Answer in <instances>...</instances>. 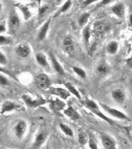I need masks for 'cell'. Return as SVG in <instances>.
<instances>
[{
	"instance_id": "obj_1",
	"label": "cell",
	"mask_w": 132,
	"mask_h": 149,
	"mask_svg": "<svg viewBox=\"0 0 132 149\" xmlns=\"http://www.w3.org/2000/svg\"><path fill=\"white\" fill-rule=\"evenodd\" d=\"M7 26L8 32L11 35L15 34L21 26V19L15 9L10 12L7 22Z\"/></svg>"
},
{
	"instance_id": "obj_2",
	"label": "cell",
	"mask_w": 132,
	"mask_h": 149,
	"mask_svg": "<svg viewBox=\"0 0 132 149\" xmlns=\"http://www.w3.org/2000/svg\"><path fill=\"white\" fill-rule=\"evenodd\" d=\"M83 103L91 112H92L94 113H95L98 117L101 118V119H103L104 120H105L108 123L110 124L113 125V121L112 120H110V118H109L108 117H107L106 116H105L100 111L99 107L97 104V103L94 101H93L92 100L88 99V100H86L84 102H83Z\"/></svg>"
},
{
	"instance_id": "obj_3",
	"label": "cell",
	"mask_w": 132,
	"mask_h": 149,
	"mask_svg": "<svg viewBox=\"0 0 132 149\" xmlns=\"http://www.w3.org/2000/svg\"><path fill=\"white\" fill-rule=\"evenodd\" d=\"M14 6L16 10H18L21 14L24 21H28L33 16V12L30 7L23 3L18 2L14 4Z\"/></svg>"
},
{
	"instance_id": "obj_4",
	"label": "cell",
	"mask_w": 132,
	"mask_h": 149,
	"mask_svg": "<svg viewBox=\"0 0 132 149\" xmlns=\"http://www.w3.org/2000/svg\"><path fill=\"white\" fill-rule=\"evenodd\" d=\"M22 98L25 104L30 108H36L46 103V100L44 99L39 96L33 98L28 94H23Z\"/></svg>"
},
{
	"instance_id": "obj_5",
	"label": "cell",
	"mask_w": 132,
	"mask_h": 149,
	"mask_svg": "<svg viewBox=\"0 0 132 149\" xmlns=\"http://www.w3.org/2000/svg\"><path fill=\"white\" fill-rule=\"evenodd\" d=\"M15 54L22 58L28 57L31 52L30 46L27 43H21L17 45L14 49Z\"/></svg>"
},
{
	"instance_id": "obj_6",
	"label": "cell",
	"mask_w": 132,
	"mask_h": 149,
	"mask_svg": "<svg viewBox=\"0 0 132 149\" xmlns=\"http://www.w3.org/2000/svg\"><path fill=\"white\" fill-rule=\"evenodd\" d=\"M112 13L119 19L125 17L126 13V6L122 2H117L114 3L110 8Z\"/></svg>"
},
{
	"instance_id": "obj_7",
	"label": "cell",
	"mask_w": 132,
	"mask_h": 149,
	"mask_svg": "<svg viewBox=\"0 0 132 149\" xmlns=\"http://www.w3.org/2000/svg\"><path fill=\"white\" fill-rule=\"evenodd\" d=\"M21 108V106L15 102L7 100L4 101L0 107V114L4 115L6 113L10 112L13 111L18 110Z\"/></svg>"
},
{
	"instance_id": "obj_8",
	"label": "cell",
	"mask_w": 132,
	"mask_h": 149,
	"mask_svg": "<svg viewBox=\"0 0 132 149\" xmlns=\"http://www.w3.org/2000/svg\"><path fill=\"white\" fill-rule=\"evenodd\" d=\"M27 125L25 121L21 120L19 121L14 127L13 132L15 136L19 139L23 138L27 130Z\"/></svg>"
},
{
	"instance_id": "obj_9",
	"label": "cell",
	"mask_w": 132,
	"mask_h": 149,
	"mask_svg": "<svg viewBox=\"0 0 132 149\" xmlns=\"http://www.w3.org/2000/svg\"><path fill=\"white\" fill-rule=\"evenodd\" d=\"M51 22H52V18H49L48 19L46 20V21L44 22L42 26V27L39 29V32L38 33L37 38H36V40L38 41V42H41L45 39L47 33L49 29Z\"/></svg>"
},
{
	"instance_id": "obj_10",
	"label": "cell",
	"mask_w": 132,
	"mask_h": 149,
	"mask_svg": "<svg viewBox=\"0 0 132 149\" xmlns=\"http://www.w3.org/2000/svg\"><path fill=\"white\" fill-rule=\"evenodd\" d=\"M101 107L108 113H110L111 116L113 117H116L117 118L121 119V120H125L127 121H129L130 118L126 116L124 113L121 112V111H119L116 109H114L113 108H111L110 107L107 106V104H103V103H100Z\"/></svg>"
},
{
	"instance_id": "obj_11",
	"label": "cell",
	"mask_w": 132,
	"mask_h": 149,
	"mask_svg": "<svg viewBox=\"0 0 132 149\" xmlns=\"http://www.w3.org/2000/svg\"><path fill=\"white\" fill-rule=\"evenodd\" d=\"M35 84L38 88L43 90L49 88L51 84L48 77L45 74H41L38 75L35 78Z\"/></svg>"
},
{
	"instance_id": "obj_12",
	"label": "cell",
	"mask_w": 132,
	"mask_h": 149,
	"mask_svg": "<svg viewBox=\"0 0 132 149\" xmlns=\"http://www.w3.org/2000/svg\"><path fill=\"white\" fill-rule=\"evenodd\" d=\"M63 49L66 53H70L75 50V43L73 38L70 36H66L63 42Z\"/></svg>"
},
{
	"instance_id": "obj_13",
	"label": "cell",
	"mask_w": 132,
	"mask_h": 149,
	"mask_svg": "<svg viewBox=\"0 0 132 149\" xmlns=\"http://www.w3.org/2000/svg\"><path fill=\"white\" fill-rule=\"evenodd\" d=\"M49 91L52 94L58 96L64 100H66L70 96V93L68 90L60 87H49Z\"/></svg>"
},
{
	"instance_id": "obj_14",
	"label": "cell",
	"mask_w": 132,
	"mask_h": 149,
	"mask_svg": "<svg viewBox=\"0 0 132 149\" xmlns=\"http://www.w3.org/2000/svg\"><path fill=\"white\" fill-rule=\"evenodd\" d=\"M47 134L45 132L42 131L39 132L35 138L33 148L34 149L39 148L44 143L45 141L47 139Z\"/></svg>"
},
{
	"instance_id": "obj_15",
	"label": "cell",
	"mask_w": 132,
	"mask_h": 149,
	"mask_svg": "<svg viewBox=\"0 0 132 149\" xmlns=\"http://www.w3.org/2000/svg\"><path fill=\"white\" fill-rule=\"evenodd\" d=\"M49 56L50 59H51V62H52V65H53V66L56 71L58 73H59L60 74H64V71L63 68L62 67L61 64H60V63L58 62V61L56 58L55 54L52 53V52H49Z\"/></svg>"
},
{
	"instance_id": "obj_16",
	"label": "cell",
	"mask_w": 132,
	"mask_h": 149,
	"mask_svg": "<svg viewBox=\"0 0 132 149\" xmlns=\"http://www.w3.org/2000/svg\"><path fill=\"white\" fill-rule=\"evenodd\" d=\"M35 60L37 63L43 68L48 66V63L46 56L42 52H38L35 54Z\"/></svg>"
},
{
	"instance_id": "obj_17",
	"label": "cell",
	"mask_w": 132,
	"mask_h": 149,
	"mask_svg": "<svg viewBox=\"0 0 132 149\" xmlns=\"http://www.w3.org/2000/svg\"><path fill=\"white\" fill-rule=\"evenodd\" d=\"M50 102V105L51 108L56 111H60L65 108L66 106L65 103L60 100L58 99H56L55 100H51Z\"/></svg>"
},
{
	"instance_id": "obj_18",
	"label": "cell",
	"mask_w": 132,
	"mask_h": 149,
	"mask_svg": "<svg viewBox=\"0 0 132 149\" xmlns=\"http://www.w3.org/2000/svg\"><path fill=\"white\" fill-rule=\"evenodd\" d=\"M119 45L117 41L113 40L108 43L106 47V51L107 53L110 55L115 54L119 50Z\"/></svg>"
},
{
	"instance_id": "obj_19",
	"label": "cell",
	"mask_w": 132,
	"mask_h": 149,
	"mask_svg": "<svg viewBox=\"0 0 132 149\" xmlns=\"http://www.w3.org/2000/svg\"><path fill=\"white\" fill-rule=\"evenodd\" d=\"M102 144L105 149H112L115 148V143L114 141L107 136H102L101 137Z\"/></svg>"
},
{
	"instance_id": "obj_20",
	"label": "cell",
	"mask_w": 132,
	"mask_h": 149,
	"mask_svg": "<svg viewBox=\"0 0 132 149\" xmlns=\"http://www.w3.org/2000/svg\"><path fill=\"white\" fill-rule=\"evenodd\" d=\"M112 96L116 102L118 103H122L125 99V95L122 90L117 89L112 92Z\"/></svg>"
},
{
	"instance_id": "obj_21",
	"label": "cell",
	"mask_w": 132,
	"mask_h": 149,
	"mask_svg": "<svg viewBox=\"0 0 132 149\" xmlns=\"http://www.w3.org/2000/svg\"><path fill=\"white\" fill-rule=\"evenodd\" d=\"M64 113L67 117L74 120H76L80 118V115H79V113L72 107H68L64 111Z\"/></svg>"
},
{
	"instance_id": "obj_22",
	"label": "cell",
	"mask_w": 132,
	"mask_h": 149,
	"mask_svg": "<svg viewBox=\"0 0 132 149\" xmlns=\"http://www.w3.org/2000/svg\"><path fill=\"white\" fill-rule=\"evenodd\" d=\"M90 16H91V14L88 12H86L82 14L79 16L78 21V24L81 27H85L86 24L88 23Z\"/></svg>"
},
{
	"instance_id": "obj_23",
	"label": "cell",
	"mask_w": 132,
	"mask_h": 149,
	"mask_svg": "<svg viewBox=\"0 0 132 149\" xmlns=\"http://www.w3.org/2000/svg\"><path fill=\"white\" fill-rule=\"evenodd\" d=\"M82 36L84 40V42L86 45H88L91 36V29L89 26H87L85 27V28L82 31Z\"/></svg>"
},
{
	"instance_id": "obj_24",
	"label": "cell",
	"mask_w": 132,
	"mask_h": 149,
	"mask_svg": "<svg viewBox=\"0 0 132 149\" xmlns=\"http://www.w3.org/2000/svg\"><path fill=\"white\" fill-rule=\"evenodd\" d=\"M73 5L72 0H66L61 5L60 9V14L66 13L70 10Z\"/></svg>"
},
{
	"instance_id": "obj_25",
	"label": "cell",
	"mask_w": 132,
	"mask_h": 149,
	"mask_svg": "<svg viewBox=\"0 0 132 149\" xmlns=\"http://www.w3.org/2000/svg\"><path fill=\"white\" fill-rule=\"evenodd\" d=\"M13 43L11 37L0 34V46H8Z\"/></svg>"
},
{
	"instance_id": "obj_26",
	"label": "cell",
	"mask_w": 132,
	"mask_h": 149,
	"mask_svg": "<svg viewBox=\"0 0 132 149\" xmlns=\"http://www.w3.org/2000/svg\"><path fill=\"white\" fill-rule=\"evenodd\" d=\"M106 30V26L105 24L101 22H97L94 27V32L98 34H101V33L104 32Z\"/></svg>"
},
{
	"instance_id": "obj_27",
	"label": "cell",
	"mask_w": 132,
	"mask_h": 149,
	"mask_svg": "<svg viewBox=\"0 0 132 149\" xmlns=\"http://www.w3.org/2000/svg\"><path fill=\"white\" fill-rule=\"evenodd\" d=\"M64 85L65 86L67 90L69 91V93L74 95L79 99H81V96L80 94L79 93V92L78 91L77 89L72 84H70V83H66L64 84Z\"/></svg>"
},
{
	"instance_id": "obj_28",
	"label": "cell",
	"mask_w": 132,
	"mask_h": 149,
	"mask_svg": "<svg viewBox=\"0 0 132 149\" xmlns=\"http://www.w3.org/2000/svg\"><path fill=\"white\" fill-rule=\"evenodd\" d=\"M49 9V6L47 4H43L40 5L38 10V18H41L44 17L45 14L47 13Z\"/></svg>"
},
{
	"instance_id": "obj_29",
	"label": "cell",
	"mask_w": 132,
	"mask_h": 149,
	"mask_svg": "<svg viewBox=\"0 0 132 149\" xmlns=\"http://www.w3.org/2000/svg\"><path fill=\"white\" fill-rule=\"evenodd\" d=\"M97 71L99 74H106L109 71V67L107 64L104 63L99 64L97 68Z\"/></svg>"
},
{
	"instance_id": "obj_30",
	"label": "cell",
	"mask_w": 132,
	"mask_h": 149,
	"mask_svg": "<svg viewBox=\"0 0 132 149\" xmlns=\"http://www.w3.org/2000/svg\"><path fill=\"white\" fill-rule=\"evenodd\" d=\"M60 127L63 130V132L67 136H69L70 137H72L73 136V131L68 126H67L63 123H61V124H60Z\"/></svg>"
},
{
	"instance_id": "obj_31",
	"label": "cell",
	"mask_w": 132,
	"mask_h": 149,
	"mask_svg": "<svg viewBox=\"0 0 132 149\" xmlns=\"http://www.w3.org/2000/svg\"><path fill=\"white\" fill-rule=\"evenodd\" d=\"M116 0H100L98 3H97L96 7L97 8H100L102 7H104L108 5H110L113 2H114Z\"/></svg>"
},
{
	"instance_id": "obj_32",
	"label": "cell",
	"mask_w": 132,
	"mask_h": 149,
	"mask_svg": "<svg viewBox=\"0 0 132 149\" xmlns=\"http://www.w3.org/2000/svg\"><path fill=\"white\" fill-rule=\"evenodd\" d=\"M73 69L74 71V72L78 75H79L80 77H81L82 78H86V72L82 68H81L79 67H78V66H74L73 68Z\"/></svg>"
},
{
	"instance_id": "obj_33",
	"label": "cell",
	"mask_w": 132,
	"mask_h": 149,
	"mask_svg": "<svg viewBox=\"0 0 132 149\" xmlns=\"http://www.w3.org/2000/svg\"><path fill=\"white\" fill-rule=\"evenodd\" d=\"M88 145L89 147L92 149H97V145L95 141V140L92 138L91 134H90L89 137H88Z\"/></svg>"
},
{
	"instance_id": "obj_34",
	"label": "cell",
	"mask_w": 132,
	"mask_h": 149,
	"mask_svg": "<svg viewBox=\"0 0 132 149\" xmlns=\"http://www.w3.org/2000/svg\"><path fill=\"white\" fill-rule=\"evenodd\" d=\"M8 58L6 55L0 51V65H6L8 64Z\"/></svg>"
},
{
	"instance_id": "obj_35",
	"label": "cell",
	"mask_w": 132,
	"mask_h": 149,
	"mask_svg": "<svg viewBox=\"0 0 132 149\" xmlns=\"http://www.w3.org/2000/svg\"><path fill=\"white\" fill-rule=\"evenodd\" d=\"M78 142L82 145H85L87 143V139L85 136L82 133L78 134Z\"/></svg>"
},
{
	"instance_id": "obj_36",
	"label": "cell",
	"mask_w": 132,
	"mask_h": 149,
	"mask_svg": "<svg viewBox=\"0 0 132 149\" xmlns=\"http://www.w3.org/2000/svg\"><path fill=\"white\" fill-rule=\"evenodd\" d=\"M9 84V81L7 78L2 74H0V85L5 86L8 85Z\"/></svg>"
},
{
	"instance_id": "obj_37",
	"label": "cell",
	"mask_w": 132,
	"mask_h": 149,
	"mask_svg": "<svg viewBox=\"0 0 132 149\" xmlns=\"http://www.w3.org/2000/svg\"><path fill=\"white\" fill-rule=\"evenodd\" d=\"M0 73H3V74H7L8 75L11 77L12 78H14V79H16L15 77V76L13 75V73H11L10 71L8 70L7 69H5L4 68H3V67H2V66H0Z\"/></svg>"
},
{
	"instance_id": "obj_38",
	"label": "cell",
	"mask_w": 132,
	"mask_h": 149,
	"mask_svg": "<svg viewBox=\"0 0 132 149\" xmlns=\"http://www.w3.org/2000/svg\"><path fill=\"white\" fill-rule=\"evenodd\" d=\"M100 0H84L83 3L85 6H89L94 3H97L99 2Z\"/></svg>"
},
{
	"instance_id": "obj_39",
	"label": "cell",
	"mask_w": 132,
	"mask_h": 149,
	"mask_svg": "<svg viewBox=\"0 0 132 149\" xmlns=\"http://www.w3.org/2000/svg\"><path fill=\"white\" fill-rule=\"evenodd\" d=\"M6 31V27L4 23L0 22V34H2V33L5 32Z\"/></svg>"
},
{
	"instance_id": "obj_40",
	"label": "cell",
	"mask_w": 132,
	"mask_h": 149,
	"mask_svg": "<svg viewBox=\"0 0 132 149\" xmlns=\"http://www.w3.org/2000/svg\"><path fill=\"white\" fill-rule=\"evenodd\" d=\"M64 1L65 0H55V4L56 6H60Z\"/></svg>"
},
{
	"instance_id": "obj_41",
	"label": "cell",
	"mask_w": 132,
	"mask_h": 149,
	"mask_svg": "<svg viewBox=\"0 0 132 149\" xmlns=\"http://www.w3.org/2000/svg\"><path fill=\"white\" fill-rule=\"evenodd\" d=\"M2 10H3V4H2V2L0 1V14L1 13Z\"/></svg>"
},
{
	"instance_id": "obj_42",
	"label": "cell",
	"mask_w": 132,
	"mask_h": 149,
	"mask_svg": "<svg viewBox=\"0 0 132 149\" xmlns=\"http://www.w3.org/2000/svg\"><path fill=\"white\" fill-rule=\"evenodd\" d=\"M20 1H31L32 0H20Z\"/></svg>"
}]
</instances>
